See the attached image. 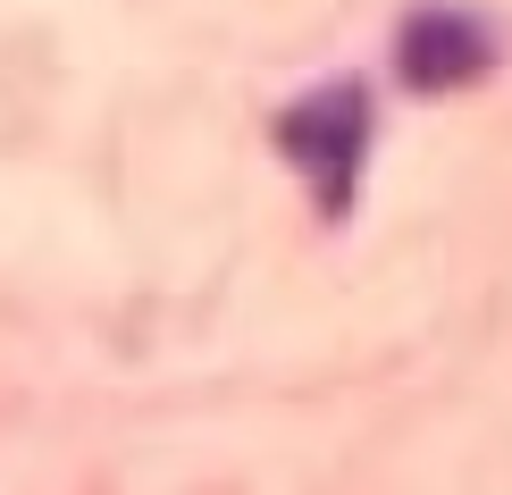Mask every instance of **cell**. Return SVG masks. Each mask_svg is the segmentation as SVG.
<instances>
[{"instance_id": "6da1fadb", "label": "cell", "mask_w": 512, "mask_h": 495, "mask_svg": "<svg viewBox=\"0 0 512 495\" xmlns=\"http://www.w3.org/2000/svg\"><path fill=\"white\" fill-rule=\"evenodd\" d=\"M277 152L311 177L328 219H345L353 185H361V160H370V93H361V84H328V93L294 101V110L277 118Z\"/></svg>"}, {"instance_id": "7a4b0ae2", "label": "cell", "mask_w": 512, "mask_h": 495, "mask_svg": "<svg viewBox=\"0 0 512 495\" xmlns=\"http://www.w3.org/2000/svg\"><path fill=\"white\" fill-rule=\"evenodd\" d=\"M395 68H403L412 93H462V84H479L496 68V26L471 17V9H454V0H437V9L403 17Z\"/></svg>"}]
</instances>
